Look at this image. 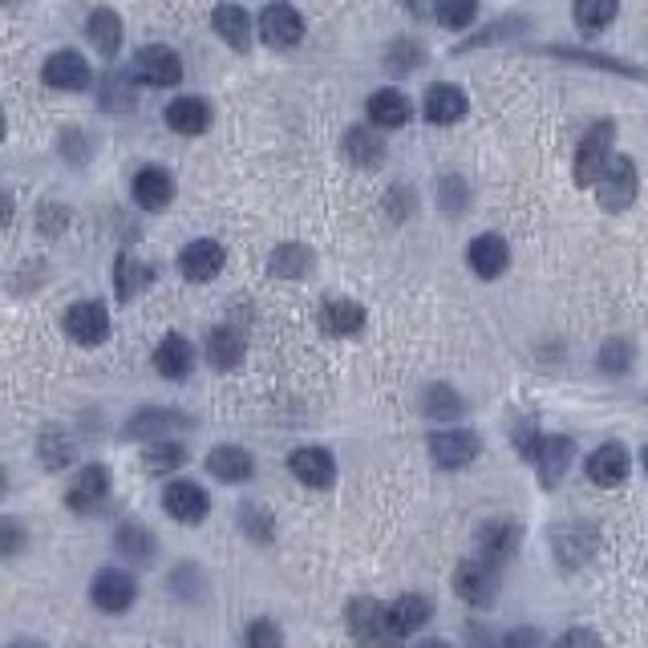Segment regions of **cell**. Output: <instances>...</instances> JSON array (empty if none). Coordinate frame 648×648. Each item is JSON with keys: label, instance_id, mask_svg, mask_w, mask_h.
Listing matches in <instances>:
<instances>
[{"label": "cell", "instance_id": "39", "mask_svg": "<svg viewBox=\"0 0 648 648\" xmlns=\"http://www.w3.org/2000/svg\"><path fill=\"white\" fill-rule=\"evenodd\" d=\"M101 110H135V86H130V73H110L106 86H101Z\"/></svg>", "mask_w": 648, "mask_h": 648}, {"label": "cell", "instance_id": "1", "mask_svg": "<svg viewBox=\"0 0 648 648\" xmlns=\"http://www.w3.org/2000/svg\"><path fill=\"white\" fill-rule=\"evenodd\" d=\"M612 143H616V122L600 118L592 130H583L580 146H576V167H571V183L576 187H596L603 167L612 163Z\"/></svg>", "mask_w": 648, "mask_h": 648}, {"label": "cell", "instance_id": "14", "mask_svg": "<svg viewBox=\"0 0 648 648\" xmlns=\"http://www.w3.org/2000/svg\"><path fill=\"white\" fill-rule=\"evenodd\" d=\"M292 474L308 487V491H328L336 482V462L333 454L324 446H301V450H292V459H288Z\"/></svg>", "mask_w": 648, "mask_h": 648}, {"label": "cell", "instance_id": "11", "mask_svg": "<svg viewBox=\"0 0 648 648\" xmlns=\"http://www.w3.org/2000/svg\"><path fill=\"white\" fill-rule=\"evenodd\" d=\"M61 324H66V333L86 348L101 345V341L110 336V313H106V304H98V301H78L66 316H61Z\"/></svg>", "mask_w": 648, "mask_h": 648}, {"label": "cell", "instance_id": "6", "mask_svg": "<svg viewBox=\"0 0 648 648\" xmlns=\"http://www.w3.org/2000/svg\"><path fill=\"white\" fill-rule=\"evenodd\" d=\"M135 78L155 90H170L183 81V57L170 46H143L135 53Z\"/></svg>", "mask_w": 648, "mask_h": 648}, {"label": "cell", "instance_id": "12", "mask_svg": "<svg viewBox=\"0 0 648 648\" xmlns=\"http://www.w3.org/2000/svg\"><path fill=\"white\" fill-rule=\"evenodd\" d=\"M110 467H101V462H94V467H86L73 479V487L66 491V507L78 514H94L106 499H110Z\"/></svg>", "mask_w": 648, "mask_h": 648}, {"label": "cell", "instance_id": "25", "mask_svg": "<svg viewBox=\"0 0 648 648\" xmlns=\"http://www.w3.org/2000/svg\"><path fill=\"white\" fill-rule=\"evenodd\" d=\"M86 37L94 41L101 61H114L118 49H122V17L114 9H94L90 21H86Z\"/></svg>", "mask_w": 648, "mask_h": 648}, {"label": "cell", "instance_id": "10", "mask_svg": "<svg viewBox=\"0 0 648 648\" xmlns=\"http://www.w3.org/2000/svg\"><path fill=\"white\" fill-rule=\"evenodd\" d=\"M345 616H348V632H353L357 640H370V645H377V640H397L393 637V625H390V608H385L381 600H373V596L348 600Z\"/></svg>", "mask_w": 648, "mask_h": 648}, {"label": "cell", "instance_id": "23", "mask_svg": "<svg viewBox=\"0 0 648 648\" xmlns=\"http://www.w3.org/2000/svg\"><path fill=\"white\" fill-rule=\"evenodd\" d=\"M155 370L163 373V377H170V381H183L190 370H195V348H190L187 336L167 333L163 341H158V348H155Z\"/></svg>", "mask_w": 648, "mask_h": 648}, {"label": "cell", "instance_id": "19", "mask_svg": "<svg viewBox=\"0 0 648 648\" xmlns=\"http://www.w3.org/2000/svg\"><path fill=\"white\" fill-rule=\"evenodd\" d=\"M167 126L175 130V135H183V138L207 135V130H212V106H207L203 98H195V94H187V98H175L167 106Z\"/></svg>", "mask_w": 648, "mask_h": 648}, {"label": "cell", "instance_id": "37", "mask_svg": "<svg viewBox=\"0 0 648 648\" xmlns=\"http://www.w3.org/2000/svg\"><path fill=\"white\" fill-rule=\"evenodd\" d=\"M183 462H187V450H183L179 442H170V438L150 442L143 454V467L150 470V474H170V470H179Z\"/></svg>", "mask_w": 648, "mask_h": 648}, {"label": "cell", "instance_id": "42", "mask_svg": "<svg viewBox=\"0 0 648 648\" xmlns=\"http://www.w3.org/2000/svg\"><path fill=\"white\" fill-rule=\"evenodd\" d=\"M239 514H244V519H239V523H244V531L252 539H256V543H272V514L264 511V507H256V503H244L239 507Z\"/></svg>", "mask_w": 648, "mask_h": 648}, {"label": "cell", "instance_id": "45", "mask_svg": "<svg viewBox=\"0 0 648 648\" xmlns=\"http://www.w3.org/2000/svg\"><path fill=\"white\" fill-rule=\"evenodd\" d=\"M244 640L252 648H279V645H284V632H279L272 620H256V625L244 632Z\"/></svg>", "mask_w": 648, "mask_h": 648}, {"label": "cell", "instance_id": "44", "mask_svg": "<svg viewBox=\"0 0 648 648\" xmlns=\"http://www.w3.org/2000/svg\"><path fill=\"white\" fill-rule=\"evenodd\" d=\"M41 462H46L49 470H61L73 462V442H66V438H46L41 442Z\"/></svg>", "mask_w": 648, "mask_h": 648}, {"label": "cell", "instance_id": "36", "mask_svg": "<svg viewBox=\"0 0 648 648\" xmlns=\"http://www.w3.org/2000/svg\"><path fill=\"white\" fill-rule=\"evenodd\" d=\"M462 397L450 385H430L422 397V414L430 418V422H454V418H462Z\"/></svg>", "mask_w": 648, "mask_h": 648}, {"label": "cell", "instance_id": "31", "mask_svg": "<svg viewBox=\"0 0 648 648\" xmlns=\"http://www.w3.org/2000/svg\"><path fill=\"white\" fill-rule=\"evenodd\" d=\"M434 616V603L425 600V596H402V600L390 608V625H393V637L405 640L422 632V625Z\"/></svg>", "mask_w": 648, "mask_h": 648}, {"label": "cell", "instance_id": "34", "mask_svg": "<svg viewBox=\"0 0 648 648\" xmlns=\"http://www.w3.org/2000/svg\"><path fill=\"white\" fill-rule=\"evenodd\" d=\"M268 272L279 279H304L313 272V247L304 244H279L268 259Z\"/></svg>", "mask_w": 648, "mask_h": 648}, {"label": "cell", "instance_id": "43", "mask_svg": "<svg viewBox=\"0 0 648 648\" xmlns=\"http://www.w3.org/2000/svg\"><path fill=\"white\" fill-rule=\"evenodd\" d=\"M632 365V345L628 341H608L600 348V370L603 373H625Z\"/></svg>", "mask_w": 648, "mask_h": 648}, {"label": "cell", "instance_id": "3", "mask_svg": "<svg viewBox=\"0 0 648 648\" xmlns=\"http://www.w3.org/2000/svg\"><path fill=\"white\" fill-rule=\"evenodd\" d=\"M454 592L470 603V608H491L499 600V563L491 559H467L459 571H454Z\"/></svg>", "mask_w": 648, "mask_h": 648}, {"label": "cell", "instance_id": "8", "mask_svg": "<svg viewBox=\"0 0 648 648\" xmlns=\"http://www.w3.org/2000/svg\"><path fill=\"white\" fill-rule=\"evenodd\" d=\"M90 600L98 603L101 612H110V616L130 612L135 600H138L135 576H130V571H118V568H101L98 576H94V583H90Z\"/></svg>", "mask_w": 648, "mask_h": 648}, {"label": "cell", "instance_id": "28", "mask_svg": "<svg viewBox=\"0 0 648 648\" xmlns=\"http://www.w3.org/2000/svg\"><path fill=\"white\" fill-rule=\"evenodd\" d=\"M212 24L235 53H247V49H252V33H256V29H252V17H247L239 4H219V9L212 12Z\"/></svg>", "mask_w": 648, "mask_h": 648}, {"label": "cell", "instance_id": "33", "mask_svg": "<svg viewBox=\"0 0 648 648\" xmlns=\"http://www.w3.org/2000/svg\"><path fill=\"white\" fill-rule=\"evenodd\" d=\"M539 53L548 57H559V61H580V66H596V69H608V73H625V78H637L645 81V69L628 66V61H616V57H603V53H588V49H568V46H543Z\"/></svg>", "mask_w": 648, "mask_h": 648}, {"label": "cell", "instance_id": "49", "mask_svg": "<svg viewBox=\"0 0 648 648\" xmlns=\"http://www.w3.org/2000/svg\"><path fill=\"white\" fill-rule=\"evenodd\" d=\"M645 470H648V446H645Z\"/></svg>", "mask_w": 648, "mask_h": 648}, {"label": "cell", "instance_id": "38", "mask_svg": "<svg viewBox=\"0 0 648 648\" xmlns=\"http://www.w3.org/2000/svg\"><path fill=\"white\" fill-rule=\"evenodd\" d=\"M474 17H479V0H434V21L442 24V29H470L474 24Z\"/></svg>", "mask_w": 648, "mask_h": 648}, {"label": "cell", "instance_id": "35", "mask_svg": "<svg viewBox=\"0 0 648 648\" xmlns=\"http://www.w3.org/2000/svg\"><path fill=\"white\" fill-rule=\"evenodd\" d=\"M616 12H620V0H576L571 21H576L580 33H600V29H608L616 21Z\"/></svg>", "mask_w": 648, "mask_h": 648}, {"label": "cell", "instance_id": "5", "mask_svg": "<svg viewBox=\"0 0 648 648\" xmlns=\"http://www.w3.org/2000/svg\"><path fill=\"white\" fill-rule=\"evenodd\" d=\"M259 41L272 49H296L304 41V17L288 0H272L268 9L259 12Z\"/></svg>", "mask_w": 648, "mask_h": 648}, {"label": "cell", "instance_id": "21", "mask_svg": "<svg viewBox=\"0 0 648 648\" xmlns=\"http://www.w3.org/2000/svg\"><path fill=\"white\" fill-rule=\"evenodd\" d=\"M628 470H632V459H628V450L620 442H603L588 459V479L596 487H620L628 479Z\"/></svg>", "mask_w": 648, "mask_h": 648}, {"label": "cell", "instance_id": "32", "mask_svg": "<svg viewBox=\"0 0 648 648\" xmlns=\"http://www.w3.org/2000/svg\"><path fill=\"white\" fill-rule=\"evenodd\" d=\"M207 470L224 482H247L256 474V462H252V454L244 446H215L207 454Z\"/></svg>", "mask_w": 648, "mask_h": 648}, {"label": "cell", "instance_id": "41", "mask_svg": "<svg viewBox=\"0 0 648 648\" xmlns=\"http://www.w3.org/2000/svg\"><path fill=\"white\" fill-rule=\"evenodd\" d=\"M511 446L519 450V459L536 462L539 446H543V434L536 430V422H531V418H519V422L511 425Z\"/></svg>", "mask_w": 648, "mask_h": 648}, {"label": "cell", "instance_id": "40", "mask_svg": "<svg viewBox=\"0 0 648 648\" xmlns=\"http://www.w3.org/2000/svg\"><path fill=\"white\" fill-rule=\"evenodd\" d=\"M118 551L122 556H135V559H150V551H155V539H150V531H143L138 523H126L118 527Z\"/></svg>", "mask_w": 648, "mask_h": 648}, {"label": "cell", "instance_id": "24", "mask_svg": "<svg viewBox=\"0 0 648 648\" xmlns=\"http://www.w3.org/2000/svg\"><path fill=\"white\" fill-rule=\"evenodd\" d=\"M150 284H155V268H150L146 259L122 252V256H118V264H114V288H118V301L130 304L135 296H143Z\"/></svg>", "mask_w": 648, "mask_h": 648}, {"label": "cell", "instance_id": "18", "mask_svg": "<svg viewBox=\"0 0 648 648\" xmlns=\"http://www.w3.org/2000/svg\"><path fill=\"white\" fill-rule=\"evenodd\" d=\"M470 110L467 94L459 90V86H450V81H434L430 90H425V118L434 126H454L462 122Z\"/></svg>", "mask_w": 648, "mask_h": 648}, {"label": "cell", "instance_id": "46", "mask_svg": "<svg viewBox=\"0 0 648 648\" xmlns=\"http://www.w3.org/2000/svg\"><path fill=\"white\" fill-rule=\"evenodd\" d=\"M21 548H24V531H21V523H17V519H0V551H4V556H21Z\"/></svg>", "mask_w": 648, "mask_h": 648}, {"label": "cell", "instance_id": "17", "mask_svg": "<svg viewBox=\"0 0 648 648\" xmlns=\"http://www.w3.org/2000/svg\"><path fill=\"white\" fill-rule=\"evenodd\" d=\"M519 543H523V527L514 519H491L479 531V556L491 559V563H507L519 551Z\"/></svg>", "mask_w": 648, "mask_h": 648}, {"label": "cell", "instance_id": "16", "mask_svg": "<svg viewBox=\"0 0 648 648\" xmlns=\"http://www.w3.org/2000/svg\"><path fill=\"white\" fill-rule=\"evenodd\" d=\"M571 459H576V442H571L568 434H551V438H543V446H539V454H536L539 482H543L548 491H556L559 482H563V474H568Z\"/></svg>", "mask_w": 648, "mask_h": 648}, {"label": "cell", "instance_id": "30", "mask_svg": "<svg viewBox=\"0 0 648 648\" xmlns=\"http://www.w3.org/2000/svg\"><path fill=\"white\" fill-rule=\"evenodd\" d=\"M321 324H324V333H333V336H357L361 328H365V308H361L357 301L333 296V301H324Z\"/></svg>", "mask_w": 648, "mask_h": 648}, {"label": "cell", "instance_id": "20", "mask_svg": "<svg viewBox=\"0 0 648 648\" xmlns=\"http://www.w3.org/2000/svg\"><path fill=\"white\" fill-rule=\"evenodd\" d=\"M175 199V179L163 167H143L135 175V203L143 212H167Z\"/></svg>", "mask_w": 648, "mask_h": 648}, {"label": "cell", "instance_id": "29", "mask_svg": "<svg viewBox=\"0 0 648 648\" xmlns=\"http://www.w3.org/2000/svg\"><path fill=\"white\" fill-rule=\"evenodd\" d=\"M410 118H414V106L402 90H377L370 98V122L381 130H402Z\"/></svg>", "mask_w": 648, "mask_h": 648}, {"label": "cell", "instance_id": "47", "mask_svg": "<svg viewBox=\"0 0 648 648\" xmlns=\"http://www.w3.org/2000/svg\"><path fill=\"white\" fill-rule=\"evenodd\" d=\"M556 645H600V632H592V628H571Z\"/></svg>", "mask_w": 648, "mask_h": 648}, {"label": "cell", "instance_id": "27", "mask_svg": "<svg viewBox=\"0 0 648 648\" xmlns=\"http://www.w3.org/2000/svg\"><path fill=\"white\" fill-rule=\"evenodd\" d=\"M247 353V341H244V328L239 324H219L212 333V341H207V357H212V365L219 373L235 370L239 361H244Z\"/></svg>", "mask_w": 648, "mask_h": 648}, {"label": "cell", "instance_id": "15", "mask_svg": "<svg viewBox=\"0 0 648 648\" xmlns=\"http://www.w3.org/2000/svg\"><path fill=\"white\" fill-rule=\"evenodd\" d=\"M224 264H227V252H224V244H215V239H195V244H187L179 252L183 276L195 279V284L215 279L219 272H224Z\"/></svg>", "mask_w": 648, "mask_h": 648}, {"label": "cell", "instance_id": "26", "mask_svg": "<svg viewBox=\"0 0 648 648\" xmlns=\"http://www.w3.org/2000/svg\"><path fill=\"white\" fill-rule=\"evenodd\" d=\"M345 155L348 163H357L365 170H377L381 158H385V138H381V126H353L345 135Z\"/></svg>", "mask_w": 648, "mask_h": 648}, {"label": "cell", "instance_id": "22", "mask_svg": "<svg viewBox=\"0 0 648 648\" xmlns=\"http://www.w3.org/2000/svg\"><path fill=\"white\" fill-rule=\"evenodd\" d=\"M190 418L179 414V410H143V414L130 418V425H126V438H135V442H158V438L175 434V430H187Z\"/></svg>", "mask_w": 648, "mask_h": 648}, {"label": "cell", "instance_id": "7", "mask_svg": "<svg viewBox=\"0 0 648 648\" xmlns=\"http://www.w3.org/2000/svg\"><path fill=\"white\" fill-rule=\"evenodd\" d=\"M41 78H46L49 90H66V94H81L94 86V69L90 61L78 53V49H57L41 66Z\"/></svg>", "mask_w": 648, "mask_h": 648}, {"label": "cell", "instance_id": "2", "mask_svg": "<svg viewBox=\"0 0 648 648\" xmlns=\"http://www.w3.org/2000/svg\"><path fill=\"white\" fill-rule=\"evenodd\" d=\"M640 190V175H637V163L628 155H612V163L603 167V175L596 179V199L608 215L616 212H628L632 199H637Z\"/></svg>", "mask_w": 648, "mask_h": 648}, {"label": "cell", "instance_id": "4", "mask_svg": "<svg viewBox=\"0 0 648 648\" xmlns=\"http://www.w3.org/2000/svg\"><path fill=\"white\" fill-rule=\"evenodd\" d=\"M479 454H482V442L474 430H467V425H450V430L430 434V459H434L438 467L462 470L479 459Z\"/></svg>", "mask_w": 648, "mask_h": 648}, {"label": "cell", "instance_id": "13", "mask_svg": "<svg viewBox=\"0 0 648 648\" xmlns=\"http://www.w3.org/2000/svg\"><path fill=\"white\" fill-rule=\"evenodd\" d=\"M467 264H470V272H474V276L499 279L507 272V264H511V247H507L503 235H494V232L474 235V239H470V247H467Z\"/></svg>", "mask_w": 648, "mask_h": 648}, {"label": "cell", "instance_id": "48", "mask_svg": "<svg viewBox=\"0 0 648 648\" xmlns=\"http://www.w3.org/2000/svg\"><path fill=\"white\" fill-rule=\"evenodd\" d=\"M405 9H410V12H422V4H418V0H405Z\"/></svg>", "mask_w": 648, "mask_h": 648}, {"label": "cell", "instance_id": "9", "mask_svg": "<svg viewBox=\"0 0 648 648\" xmlns=\"http://www.w3.org/2000/svg\"><path fill=\"white\" fill-rule=\"evenodd\" d=\"M163 507H167V514L175 519V523L183 527H195L207 519V511H212V494L203 491L199 482H190V479H175L163 491Z\"/></svg>", "mask_w": 648, "mask_h": 648}]
</instances>
